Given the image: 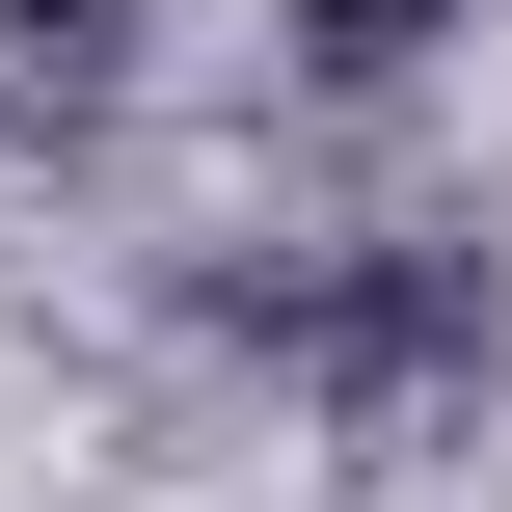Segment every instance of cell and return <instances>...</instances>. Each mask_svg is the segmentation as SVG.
Instances as JSON below:
<instances>
[{
    "label": "cell",
    "mask_w": 512,
    "mask_h": 512,
    "mask_svg": "<svg viewBox=\"0 0 512 512\" xmlns=\"http://www.w3.org/2000/svg\"><path fill=\"white\" fill-rule=\"evenodd\" d=\"M432 27H459V0H297V54H324V81H405Z\"/></svg>",
    "instance_id": "obj_1"
}]
</instances>
